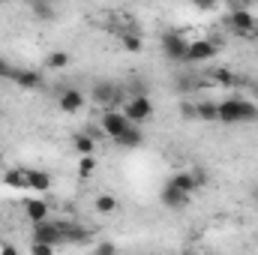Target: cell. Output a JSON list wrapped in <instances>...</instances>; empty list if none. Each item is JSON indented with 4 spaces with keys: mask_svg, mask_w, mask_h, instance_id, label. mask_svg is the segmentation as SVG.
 Instances as JSON below:
<instances>
[{
    "mask_svg": "<svg viewBox=\"0 0 258 255\" xmlns=\"http://www.w3.org/2000/svg\"><path fill=\"white\" fill-rule=\"evenodd\" d=\"M258 120V105L243 96H225L219 102V123H252Z\"/></svg>",
    "mask_w": 258,
    "mask_h": 255,
    "instance_id": "6da1fadb",
    "label": "cell"
},
{
    "mask_svg": "<svg viewBox=\"0 0 258 255\" xmlns=\"http://www.w3.org/2000/svg\"><path fill=\"white\" fill-rule=\"evenodd\" d=\"M225 27L240 36V39H258V15H252L249 6H234L231 12H225Z\"/></svg>",
    "mask_w": 258,
    "mask_h": 255,
    "instance_id": "7a4b0ae2",
    "label": "cell"
},
{
    "mask_svg": "<svg viewBox=\"0 0 258 255\" xmlns=\"http://www.w3.org/2000/svg\"><path fill=\"white\" fill-rule=\"evenodd\" d=\"M159 48H162V57H165L168 63L183 66V63H186V48H189V39H186V36H180L177 30H168V33H162Z\"/></svg>",
    "mask_w": 258,
    "mask_h": 255,
    "instance_id": "3957f363",
    "label": "cell"
},
{
    "mask_svg": "<svg viewBox=\"0 0 258 255\" xmlns=\"http://www.w3.org/2000/svg\"><path fill=\"white\" fill-rule=\"evenodd\" d=\"M153 111H156V105L147 93H132L126 99V105H123V114L129 117V123H138V126L147 123L153 117Z\"/></svg>",
    "mask_w": 258,
    "mask_h": 255,
    "instance_id": "277c9868",
    "label": "cell"
},
{
    "mask_svg": "<svg viewBox=\"0 0 258 255\" xmlns=\"http://www.w3.org/2000/svg\"><path fill=\"white\" fill-rule=\"evenodd\" d=\"M126 126H129V117L123 114V108H120V111H117V108H111V105H108V108H102V114H99V132H102L105 138H111V141H114V138H117Z\"/></svg>",
    "mask_w": 258,
    "mask_h": 255,
    "instance_id": "5b68a950",
    "label": "cell"
},
{
    "mask_svg": "<svg viewBox=\"0 0 258 255\" xmlns=\"http://www.w3.org/2000/svg\"><path fill=\"white\" fill-rule=\"evenodd\" d=\"M219 54V45L213 39H189V48H186V66H198V63H210L213 57Z\"/></svg>",
    "mask_w": 258,
    "mask_h": 255,
    "instance_id": "8992f818",
    "label": "cell"
},
{
    "mask_svg": "<svg viewBox=\"0 0 258 255\" xmlns=\"http://www.w3.org/2000/svg\"><path fill=\"white\" fill-rule=\"evenodd\" d=\"M33 240H45V243H54V246H63V219H42V222H33Z\"/></svg>",
    "mask_w": 258,
    "mask_h": 255,
    "instance_id": "52a82bcc",
    "label": "cell"
},
{
    "mask_svg": "<svg viewBox=\"0 0 258 255\" xmlns=\"http://www.w3.org/2000/svg\"><path fill=\"white\" fill-rule=\"evenodd\" d=\"M168 183H174L177 189H183L186 195H195V192L207 183V174L198 171V168H195V171H177V174L168 177Z\"/></svg>",
    "mask_w": 258,
    "mask_h": 255,
    "instance_id": "ba28073f",
    "label": "cell"
},
{
    "mask_svg": "<svg viewBox=\"0 0 258 255\" xmlns=\"http://www.w3.org/2000/svg\"><path fill=\"white\" fill-rule=\"evenodd\" d=\"M84 93L78 90V87H63L60 93H57V108L63 111V114H78V111H84Z\"/></svg>",
    "mask_w": 258,
    "mask_h": 255,
    "instance_id": "9c48e42d",
    "label": "cell"
},
{
    "mask_svg": "<svg viewBox=\"0 0 258 255\" xmlns=\"http://www.w3.org/2000/svg\"><path fill=\"white\" fill-rule=\"evenodd\" d=\"M189 198H192V195H186L183 189H177V186L168 183V180H165V186L159 189V201H162V207H168V210H183V207L189 204Z\"/></svg>",
    "mask_w": 258,
    "mask_h": 255,
    "instance_id": "30bf717a",
    "label": "cell"
},
{
    "mask_svg": "<svg viewBox=\"0 0 258 255\" xmlns=\"http://www.w3.org/2000/svg\"><path fill=\"white\" fill-rule=\"evenodd\" d=\"M12 84H15L18 90H39V87H45L42 72H36V69H24V66H18V69H15Z\"/></svg>",
    "mask_w": 258,
    "mask_h": 255,
    "instance_id": "8fae6325",
    "label": "cell"
},
{
    "mask_svg": "<svg viewBox=\"0 0 258 255\" xmlns=\"http://www.w3.org/2000/svg\"><path fill=\"white\" fill-rule=\"evenodd\" d=\"M141 141H144V132H141L138 123H129V126L114 138V144H117V147H123V150H135Z\"/></svg>",
    "mask_w": 258,
    "mask_h": 255,
    "instance_id": "7c38bea8",
    "label": "cell"
},
{
    "mask_svg": "<svg viewBox=\"0 0 258 255\" xmlns=\"http://www.w3.org/2000/svg\"><path fill=\"white\" fill-rule=\"evenodd\" d=\"M27 189L48 192L51 189V174H48L45 168H27Z\"/></svg>",
    "mask_w": 258,
    "mask_h": 255,
    "instance_id": "4fadbf2b",
    "label": "cell"
},
{
    "mask_svg": "<svg viewBox=\"0 0 258 255\" xmlns=\"http://www.w3.org/2000/svg\"><path fill=\"white\" fill-rule=\"evenodd\" d=\"M24 216L30 222H42V219H48V204L42 198H27L24 201Z\"/></svg>",
    "mask_w": 258,
    "mask_h": 255,
    "instance_id": "5bb4252c",
    "label": "cell"
},
{
    "mask_svg": "<svg viewBox=\"0 0 258 255\" xmlns=\"http://www.w3.org/2000/svg\"><path fill=\"white\" fill-rule=\"evenodd\" d=\"M207 81L216 84V87H234V84H237V75L228 72V69H222V66H213V69L207 72Z\"/></svg>",
    "mask_w": 258,
    "mask_h": 255,
    "instance_id": "9a60e30c",
    "label": "cell"
},
{
    "mask_svg": "<svg viewBox=\"0 0 258 255\" xmlns=\"http://www.w3.org/2000/svg\"><path fill=\"white\" fill-rule=\"evenodd\" d=\"M72 147L81 153V156H90L96 150V135L93 132H75L72 135Z\"/></svg>",
    "mask_w": 258,
    "mask_h": 255,
    "instance_id": "2e32d148",
    "label": "cell"
},
{
    "mask_svg": "<svg viewBox=\"0 0 258 255\" xmlns=\"http://www.w3.org/2000/svg\"><path fill=\"white\" fill-rule=\"evenodd\" d=\"M3 183L9 189H27V168H9L3 174Z\"/></svg>",
    "mask_w": 258,
    "mask_h": 255,
    "instance_id": "e0dca14e",
    "label": "cell"
},
{
    "mask_svg": "<svg viewBox=\"0 0 258 255\" xmlns=\"http://www.w3.org/2000/svg\"><path fill=\"white\" fill-rule=\"evenodd\" d=\"M198 120H219V102H210V99H201L192 108Z\"/></svg>",
    "mask_w": 258,
    "mask_h": 255,
    "instance_id": "ac0fdd59",
    "label": "cell"
},
{
    "mask_svg": "<svg viewBox=\"0 0 258 255\" xmlns=\"http://www.w3.org/2000/svg\"><path fill=\"white\" fill-rule=\"evenodd\" d=\"M63 240L66 243H84L87 240V228L78 222H66L63 219Z\"/></svg>",
    "mask_w": 258,
    "mask_h": 255,
    "instance_id": "d6986e66",
    "label": "cell"
},
{
    "mask_svg": "<svg viewBox=\"0 0 258 255\" xmlns=\"http://www.w3.org/2000/svg\"><path fill=\"white\" fill-rule=\"evenodd\" d=\"M114 93H117L114 84H96V87H93V99H96L99 108H108V105L114 102Z\"/></svg>",
    "mask_w": 258,
    "mask_h": 255,
    "instance_id": "ffe728a7",
    "label": "cell"
},
{
    "mask_svg": "<svg viewBox=\"0 0 258 255\" xmlns=\"http://www.w3.org/2000/svg\"><path fill=\"white\" fill-rule=\"evenodd\" d=\"M30 9H33V15H36L39 21H51V18H57L51 0H30Z\"/></svg>",
    "mask_w": 258,
    "mask_h": 255,
    "instance_id": "44dd1931",
    "label": "cell"
},
{
    "mask_svg": "<svg viewBox=\"0 0 258 255\" xmlns=\"http://www.w3.org/2000/svg\"><path fill=\"white\" fill-rule=\"evenodd\" d=\"M120 45L126 48L129 54H138V51L144 48V42H141V36H138V33H123V36H120Z\"/></svg>",
    "mask_w": 258,
    "mask_h": 255,
    "instance_id": "7402d4cb",
    "label": "cell"
},
{
    "mask_svg": "<svg viewBox=\"0 0 258 255\" xmlns=\"http://www.w3.org/2000/svg\"><path fill=\"white\" fill-rule=\"evenodd\" d=\"M45 66H48V69H66V66H69V54H66V51H51V54L45 57Z\"/></svg>",
    "mask_w": 258,
    "mask_h": 255,
    "instance_id": "603a6c76",
    "label": "cell"
},
{
    "mask_svg": "<svg viewBox=\"0 0 258 255\" xmlns=\"http://www.w3.org/2000/svg\"><path fill=\"white\" fill-rule=\"evenodd\" d=\"M93 207H96L99 213H114V210H117V198H114V195H99Z\"/></svg>",
    "mask_w": 258,
    "mask_h": 255,
    "instance_id": "cb8c5ba5",
    "label": "cell"
},
{
    "mask_svg": "<svg viewBox=\"0 0 258 255\" xmlns=\"http://www.w3.org/2000/svg\"><path fill=\"white\" fill-rule=\"evenodd\" d=\"M57 249L54 243H45V240H30V252L33 255H51Z\"/></svg>",
    "mask_w": 258,
    "mask_h": 255,
    "instance_id": "d4e9b609",
    "label": "cell"
},
{
    "mask_svg": "<svg viewBox=\"0 0 258 255\" xmlns=\"http://www.w3.org/2000/svg\"><path fill=\"white\" fill-rule=\"evenodd\" d=\"M15 69H18V66H12L9 60H3V57H0V81H12Z\"/></svg>",
    "mask_w": 258,
    "mask_h": 255,
    "instance_id": "484cf974",
    "label": "cell"
},
{
    "mask_svg": "<svg viewBox=\"0 0 258 255\" xmlns=\"http://www.w3.org/2000/svg\"><path fill=\"white\" fill-rule=\"evenodd\" d=\"M189 3H192L195 9H201V12H207V9H216V6H219L222 0H189Z\"/></svg>",
    "mask_w": 258,
    "mask_h": 255,
    "instance_id": "4316f807",
    "label": "cell"
},
{
    "mask_svg": "<svg viewBox=\"0 0 258 255\" xmlns=\"http://www.w3.org/2000/svg\"><path fill=\"white\" fill-rule=\"evenodd\" d=\"M93 165H96V162H93V153H90V156H81V174H90Z\"/></svg>",
    "mask_w": 258,
    "mask_h": 255,
    "instance_id": "83f0119b",
    "label": "cell"
},
{
    "mask_svg": "<svg viewBox=\"0 0 258 255\" xmlns=\"http://www.w3.org/2000/svg\"><path fill=\"white\" fill-rule=\"evenodd\" d=\"M96 249H99V252H117V246H114V243H99Z\"/></svg>",
    "mask_w": 258,
    "mask_h": 255,
    "instance_id": "f1b7e54d",
    "label": "cell"
},
{
    "mask_svg": "<svg viewBox=\"0 0 258 255\" xmlns=\"http://www.w3.org/2000/svg\"><path fill=\"white\" fill-rule=\"evenodd\" d=\"M0 3H9V0H0Z\"/></svg>",
    "mask_w": 258,
    "mask_h": 255,
    "instance_id": "f546056e",
    "label": "cell"
}]
</instances>
